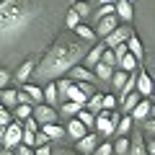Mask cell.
Returning <instances> with one entry per match:
<instances>
[{
    "label": "cell",
    "instance_id": "db71d44e",
    "mask_svg": "<svg viewBox=\"0 0 155 155\" xmlns=\"http://www.w3.org/2000/svg\"><path fill=\"white\" fill-rule=\"evenodd\" d=\"M153 65H155V57H153Z\"/></svg>",
    "mask_w": 155,
    "mask_h": 155
},
{
    "label": "cell",
    "instance_id": "c3c4849f",
    "mask_svg": "<svg viewBox=\"0 0 155 155\" xmlns=\"http://www.w3.org/2000/svg\"><path fill=\"white\" fill-rule=\"evenodd\" d=\"M145 129H147V132H153V134H155V119H147V122H145Z\"/></svg>",
    "mask_w": 155,
    "mask_h": 155
},
{
    "label": "cell",
    "instance_id": "d590c367",
    "mask_svg": "<svg viewBox=\"0 0 155 155\" xmlns=\"http://www.w3.org/2000/svg\"><path fill=\"white\" fill-rule=\"evenodd\" d=\"M72 8H75V11L80 13V18H88L91 13H93V11H91V3H88V0H78V3H75Z\"/></svg>",
    "mask_w": 155,
    "mask_h": 155
},
{
    "label": "cell",
    "instance_id": "83f0119b",
    "mask_svg": "<svg viewBox=\"0 0 155 155\" xmlns=\"http://www.w3.org/2000/svg\"><path fill=\"white\" fill-rule=\"evenodd\" d=\"M93 16H96V21H101V18H106V16H116V3H106V5H101Z\"/></svg>",
    "mask_w": 155,
    "mask_h": 155
},
{
    "label": "cell",
    "instance_id": "11a10c76",
    "mask_svg": "<svg viewBox=\"0 0 155 155\" xmlns=\"http://www.w3.org/2000/svg\"><path fill=\"white\" fill-rule=\"evenodd\" d=\"M72 3H75V0H72Z\"/></svg>",
    "mask_w": 155,
    "mask_h": 155
},
{
    "label": "cell",
    "instance_id": "8d00e7d4",
    "mask_svg": "<svg viewBox=\"0 0 155 155\" xmlns=\"http://www.w3.org/2000/svg\"><path fill=\"white\" fill-rule=\"evenodd\" d=\"M101 62H106L109 67H116V65H119V57H116L114 49H106V52H104V60H101Z\"/></svg>",
    "mask_w": 155,
    "mask_h": 155
},
{
    "label": "cell",
    "instance_id": "681fc988",
    "mask_svg": "<svg viewBox=\"0 0 155 155\" xmlns=\"http://www.w3.org/2000/svg\"><path fill=\"white\" fill-rule=\"evenodd\" d=\"M147 153L155 155V140H150V142H147Z\"/></svg>",
    "mask_w": 155,
    "mask_h": 155
},
{
    "label": "cell",
    "instance_id": "44dd1931",
    "mask_svg": "<svg viewBox=\"0 0 155 155\" xmlns=\"http://www.w3.org/2000/svg\"><path fill=\"white\" fill-rule=\"evenodd\" d=\"M140 101H142V93H140V91H134V93H129L127 98L122 101V106H124L122 111H127V114H132V111H134V109L140 106Z\"/></svg>",
    "mask_w": 155,
    "mask_h": 155
},
{
    "label": "cell",
    "instance_id": "ac0fdd59",
    "mask_svg": "<svg viewBox=\"0 0 155 155\" xmlns=\"http://www.w3.org/2000/svg\"><path fill=\"white\" fill-rule=\"evenodd\" d=\"M31 72H36V65H34V60H26V62H21V67L16 70V80H28L31 78Z\"/></svg>",
    "mask_w": 155,
    "mask_h": 155
},
{
    "label": "cell",
    "instance_id": "e0dca14e",
    "mask_svg": "<svg viewBox=\"0 0 155 155\" xmlns=\"http://www.w3.org/2000/svg\"><path fill=\"white\" fill-rule=\"evenodd\" d=\"M41 132H44L49 140H62V137L67 134V127H60V124L54 122V124H44V127H41Z\"/></svg>",
    "mask_w": 155,
    "mask_h": 155
},
{
    "label": "cell",
    "instance_id": "7402d4cb",
    "mask_svg": "<svg viewBox=\"0 0 155 155\" xmlns=\"http://www.w3.org/2000/svg\"><path fill=\"white\" fill-rule=\"evenodd\" d=\"M67 101H75V104H80V106H88V96L80 91V85H78V83H72L70 93H67Z\"/></svg>",
    "mask_w": 155,
    "mask_h": 155
},
{
    "label": "cell",
    "instance_id": "ab89813d",
    "mask_svg": "<svg viewBox=\"0 0 155 155\" xmlns=\"http://www.w3.org/2000/svg\"><path fill=\"white\" fill-rule=\"evenodd\" d=\"M44 145H49V137H47L44 132H36V145H34V147H44Z\"/></svg>",
    "mask_w": 155,
    "mask_h": 155
},
{
    "label": "cell",
    "instance_id": "ba28073f",
    "mask_svg": "<svg viewBox=\"0 0 155 155\" xmlns=\"http://www.w3.org/2000/svg\"><path fill=\"white\" fill-rule=\"evenodd\" d=\"M98 134L96 132H91L88 137H83V140H78V153L80 155H93L96 150H98Z\"/></svg>",
    "mask_w": 155,
    "mask_h": 155
},
{
    "label": "cell",
    "instance_id": "9c48e42d",
    "mask_svg": "<svg viewBox=\"0 0 155 155\" xmlns=\"http://www.w3.org/2000/svg\"><path fill=\"white\" fill-rule=\"evenodd\" d=\"M67 134H70V137L78 142V140L88 137V134H91V129H88V127H85V124H83V122H80V119L75 116V119H70V124H67Z\"/></svg>",
    "mask_w": 155,
    "mask_h": 155
},
{
    "label": "cell",
    "instance_id": "9f6ffc18",
    "mask_svg": "<svg viewBox=\"0 0 155 155\" xmlns=\"http://www.w3.org/2000/svg\"><path fill=\"white\" fill-rule=\"evenodd\" d=\"M75 3H78V0H75Z\"/></svg>",
    "mask_w": 155,
    "mask_h": 155
},
{
    "label": "cell",
    "instance_id": "8992f818",
    "mask_svg": "<svg viewBox=\"0 0 155 155\" xmlns=\"http://www.w3.org/2000/svg\"><path fill=\"white\" fill-rule=\"evenodd\" d=\"M116 23H119V16H106V18H101V21H96V26H93L96 36H109V34H114L116 28H119Z\"/></svg>",
    "mask_w": 155,
    "mask_h": 155
},
{
    "label": "cell",
    "instance_id": "ffe728a7",
    "mask_svg": "<svg viewBox=\"0 0 155 155\" xmlns=\"http://www.w3.org/2000/svg\"><path fill=\"white\" fill-rule=\"evenodd\" d=\"M44 98L49 106H57L60 104V88H57V83H47L44 85Z\"/></svg>",
    "mask_w": 155,
    "mask_h": 155
},
{
    "label": "cell",
    "instance_id": "7bdbcfd3",
    "mask_svg": "<svg viewBox=\"0 0 155 155\" xmlns=\"http://www.w3.org/2000/svg\"><path fill=\"white\" fill-rule=\"evenodd\" d=\"M34 153L36 155H54V150H52L49 145H44V147H34Z\"/></svg>",
    "mask_w": 155,
    "mask_h": 155
},
{
    "label": "cell",
    "instance_id": "f35d334b",
    "mask_svg": "<svg viewBox=\"0 0 155 155\" xmlns=\"http://www.w3.org/2000/svg\"><path fill=\"white\" fill-rule=\"evenodd\" d=\"M116 109V96H104V111H114Z\"/></svg>",
    "mask_w": 155,
    "mask_h": 155
},
{
    "label": "cell",
    "instance_id": "e575fe53",
    "mask_svg": "<svg viewBox=\"0 0 155 155\" xmlns=\"http://www.w3.org/2000/svg\"><path fill=\"white\" fill-rule=\"evenodd\" d=\"M129 129H132V116H124L122 122H119V127H116V134H119V137H127Z\"/></svg>",
    "mask_w": 155,
    "mask_h": 155
},
{
    "label": "cell",
    "instance_id": "7a4b0ae2",
    "mask_svg": "<svg viewBox=\"0 0 155 155\" xmlns=\"http://www.w3.org/2000/svg\"><path fill=\"white\" fill-rule=\"evenodd\" d=\"M34 13H36L34 0H3V5H0V23H3V41L5 44L13 39V34L18 36L31 23Z\"/></svg>",
    "mask_w": 155,
    "mask_h": 155
},
{
    "label": "cell",
    "instance_id": "484cf974",
    "mask_svg": "<svg viewBox=\"0 0 155 155\" xmlns=\"http://www.w3.org/2000/svg\"><path fill=\"white\" fill-rule=\"evenodd\" d=\"M129 150H132V142H129L127 137H116V142H114V155H129Z\"/></svg>",
    "mask_w": 155,
    "mask_h": 155
},
{
    "label": "cell",
    "instance_id": "277c9868",
    "mask_svg": "<svg viewBox=\"0 0 155 155\" xmlns=\"http://www.w3.org/2000/svg\"><path fill=\"white\" fill-rule=\"evenodd\" d=\"M34 119H36L41 127H44V124H54L57 122V109L49 106V104H41V106L34 109Z\"/></svg>",
    "mask_w": 155,
    "mask_h": 155
},
{
    "label": "cell",
    "instance_id": "d6986e66",
    "mask_svg": "<svg viewBox=\"0 0 155 155\" xmlns=\"http://www.w3.org/2000/svg\"><path fill=\"white\" fill-rule=\"evenodd\" d=\"M127 47H129V54H134L140 62L145 60V47H142V41H140V36H134V34H132V39L127 41Z\"/></svg>",
    "mask_w": 155,
    "mask_h": 155
},
{
    "label": "cell",
    "instance_id": "d6a6232c",
    "mask_svg": "<svg viewBox=\"0 0 155 155\" xmlns=\"http://www.w3.org/2000/svg\"><path fill=\"white\" fill-rule=\"evenodd\" d=\"M65 23H67V26L72 28V31H75V28L80 26V23H83V18H80V13H78L75 8H70V13H67V18H65Z\"/></svg>",
    "mask_w": 155,
    "mask_h": 155
},
{
    "label": "cell",
    "instance_id": "60d3db41",
    "mask_svg": "<svg viewBox=\"0 0 155 155\" xmlns=\"http://www.w3.org/2000/svg\"><path fill=\"white\" fill-rule=\"evenodd\" d=\"M23 127H26V129H31V132H41V129H39V122H36V119H34V116H31V119H26V122H23Z\"/></svg>",
    "mask_w": 155,
    "mask_h": 155
},
{
    "label": "cell",
    "instance_id": "ee69618b",
    "mask_svg": "<svg viewBox=\"0 0 155 155\" xmlns=\"http://www.w3.org/2000/svg\"><path fill=\"white\" fill-rule=\"evenodd\" d=\"M109 119H111V122L116 124V127H119V122H122L124 116H122V111H109Z\"/></svg>",
    "mask_w": 155,
    "mask_h": 155
},
{
    "label": "cell",
    "instance_id": "1f68e13d",
    "mask_svg": "<svg viewBox=\"0 0 155 155\" xmlns=\"http://www.w3.org/2000/svg\"><path fill=\"white\" fill-rule=\"evenodd\" d=\"M75 34L83 39V41H93V39H96V31H93L91 26H85V23H80V26L75 28Z\"/></svg>",
    "mask_w": 155,
    "mask_h": 155
},
{
    "label": "cell",
    "instance_id": "5b68a950",
    "mask_svg": "<svg viewBox=\"0 0 155 155\" xmlns=\"http://www.w3.org/2000/svg\"><path fill=\"white\" fill-rule=\"evenodd\" d=\"M129 39H132V31H129V26H119L114 34H109V36H106V47H109V49H116L119 44H127Z\"/></svg>",
    "mask_w": 155,
    "mask_h": 155
},
{
    "label": "cell",
    "instance_id": "f6af8a7d",
    "mask_svg": "<svg viewBox=\"0 0 155 155\" xmlns=\"http://www.w3.org/2000/svg\"><path fill=\"white\" fill-rule=\"evenodd\" d=\"M18 155H36V153H34V147H28V145H18Z\"/></svg>",
    "mask_w": 155,
    "mask_h": 155
},
{
    "label": "cell",
    "instance_id": "5bb4252c",
    "mask_svg": "<svg viewBox=\"0 0 155 155\" xmlns=\"http://www.w3.org/2000/svg\"><path fill=\"white\" fill-rule=\"evenodd\" d=\"M150 116H153V104H150L147 98L140 101V106L132 111V119H137V122H147Z\"/></svg>",
    "mask_w": 155,
    "mask_h": 155
},
{
    "label": "cell",
    "instance_id": "74e56055",
    "mask_svg": "<svg viewBox=\"0 0 155 155\" xmlns=\"http://www.w3.org/2000/svg\"><path fill=\"white\" fill-rule=\"evenodd\" d=\"M93 155H114V145H111V142H101L98 150H96Z\"/></svg>",
    "mask_w": 155,
    "mask_h": 155
},
{
    "label": "cell",
    "instance_id": "f5cc1de1",
    "mask_svg": "<svg viewBox=\"0 0 155 155\" xmlns=\"http://www.w3.org/2000/svg\"><path fill=\"white\" fill-rule=\"evenodd\" d=\"M127 3H132V5H134V0H127Z\"/></svg>",
    "mask_w": 155,
    "mask_h": 155
},
{
    "label": "cell",
    "instance_id": "7dc6e473",
    "mask_svg": "<svg viewBox=\"0 0 155 155\" xmlns=\"http://www.w3.org/2000/svg\"><path fill=\"white\" fill-rule=\"evenodd\" d=\"M18 101H21V104H31V106H34V101H31V96H28L26 91H21V96H18Z\"/></svg>",
    "mask_w": 155,
    "mask_h": 155
},
{
    "label": "cell",
    "instance_id": "4fadbf2b",
    "mask_svg": "<svg viewBox=\"0 0 155 155\" xmlns=\"http://www.w3.org/2000/svg\"><path fill=\"white\" fill-rule=\"evenodd\" d=\"M109 49L106 44H96V47H91V52H88V57H85V67L88 70H93L96 65H98L101 60H104V52Z\"/></svg>",
    "mask_w": 155,
    "mask_h": 155
},
{
    "label": "cell",
    "instance_id": "6da1fadb",
    "mask_svg": "<svg viewBox=\"0 0 155 155\" xmlns=\"http://www.w3.org/2000/svg\"><path fill=\"white\" fill-rule=\"evenodd\" d=\"M88 52H91L88 44L78 41V39H70V36H60L52 44V49L44 54L41 65L36 67V83H54V80H60L80 60H85Z\"/></svg>",
    "mask_w": 155,
    "mask_h": 155
},
{
    "label": "cell",
    "instance_id": "8fae6325",
    "mask_svg": "<svg viewBox=\"0 0 155 155\" xmlns=\"http://www.w3.org/2000/svg\"><path fill=\"white\" fill-rule=\"evenodd\" d=\"M70 78L75 80V83H93L96 85V72L93 70H88V67H72L70 70Z\"/></svg>",
    "mask_w": 155,
    "mask_h": 155
},
{
    "label": "cell",
    "instance_id": "4316f807",
    "mask_svg": "<svg viewBox=\"0 0 155 155\" xmlns=\"http://www.w3.org/2000/svg\"><path fill=\"white\" fill-rule=\"evenodd\" d=\"M140 65V60L134 54H127V57H122V62H119V70H124V72H129V75H132V70L134 67Z\"/></svg>",
    "mask_w": 155,
    "mask_h": 155
},
{
    "label": "cell",
    "instance_id": "f546056e",
    "mask_svg": "<svg viewBox=\"0 0 155 155\" xmlns=\"http://www.w3.org/2000/svg\"><path fill=\"white\" fill-rule=\"evenodd\" d=\"M129 155H150L147 153V142H142V137H134V142H132V150H129Z\"/></svg>",
    "mask_w": 155,
    "mask_h": 155
},
{
    "label": "cell",
    "instance_id": "816d5d0a",
    "mask_svg": "<svg viewBox=\"0 0 155 155\" xmlns=\"http://www.w3.org/2000/svg\"><path fill=\"white\" fill-rule=\"evenodd\" d=\"M3 155H13V150H3Z\"/></svg>",
    "mask_w": 155,
    "mask_h": 155
},
{
    "label": "cell",
    "instance_id": "b9f144b4",
    "mask_svg": "<svg viewBox=\"0 0 155 155\" xmlns=\"http://www.w3.org/2000/svg\"><path fill=\"white\" fill-rule=\"evenodd\" d=\"M8 83H11V72H8V70H0V85L8 88Z\"/></svg>",
    "mask_w": 155,
    "mask_h": 155
},
{
    "label": "cell",
    "instance_id": "f1b7e54d",
    "mask_svg": "<svg viewBox=\"0 0 155 155\" xmlns=\"http://www.w3.org/2000/svg\"><path fill=\"white\" fill-rule=\"evenodd\" d=\"M88 111H93L96 116H98V111H104V96L101 93H96L93 98H88V106H85Z\"/></svg>",
    "mask_w": 155,
    "mask_h": 155
},
{
    "label": "cell",
    "instance_id": "52a82bcc",
    "mask_svg": "<svg viewBox=\"0 0 155 155\" xmlns=\"http://www.w3.org/2000/svg\"><path fill=\"white\" fill-rule=\"evenodd\" d=\"M96 129H98L101 137H111V134L116 132V124L109 119V111H104V114L96 116Z\"/></svg>",
    "mask_w": 155,
    "mask_h": 155
},
{
    "label": "cell",
    "instance_id": "d4e9b609",
    "mask_svg": "<svg viewBox=\"0 0 155 155\" xmlns=\"http://www.w3.org/2000/svg\"><path fill=\"white\" fill-rule=\"evenodd\" d=\"M93 72H96V75L101 78V80H111L116 70H114V67H109V65H106V62H98V65L93 67Z\"/></svg>",
    "mask_w": 155,
    "mask_h": 155
},
{
    "label": "cell",
    "instance_id": "bcb514c9",
    "mask_svg": "<svg viewBox=\"0 0 155 155\" xmlns=\"http://www.w3.org/2000/svg\"><path fill=\"white\" fill-rule=\"evenodd\" d=\"M54 155H80V153H75L72 147H57V150H54Z\"/></svg>",
    "mask_w": 155,
    "mask_h": 155
},
{
    "label": "cell",
    "instance_id": "2e32d148",
    "mask_svg": "<svg viewBox=\"0 0 155 155\" xmlns=\"http://www.w3.org/2000/svg\"><path fill=\"white\" fill-rule=\"evenodd\" d=\"M116 16L122 18V21H132L134 18V11H132V3H127V0H116Z\"/></svg>",
    "mask_w": 155,
    "mask_h": 155
},
{
    "label": "cell",
    "instance_id": "603a6c76",
    "mask_svg": "<svg viewBox=\"0 0 155 155\" xmlns=\"http://www.w3.org/2000/svg\"><path fill=\"white\" fill-rule=\"evenodd\" d=\"M83 109H85V106L75 104V101H65V104L60 106V111H62V114H65V116H70V119H75V116L80 114V111H83Z\"/></svg>",
    "mask_w": 155,
    "mask_h": 155
},
{
    "label": "cell",
    "instance_id": "7c38bea8",
    "mask_svg": "<svg viewBox=\"0 0 155 155\" xmlns=\"http://www.w3.org/2000/svg\"><path fill=\"white\" fill-rule=\"evenodd\" d=\"M18 96H21V91L18 88H3V93H0V101H3V106L11 111H16V106L21 104L18 101Z\"/></svg>",
    "mask_w": 155,
    "mask_h": 155
},
{
    "label": "cell",
    "instance_id": "9a60e30c",
    "mask_svg": "<svg viewBox=\"0 0 155 155\" xmlns=\"http://www.w3.org/2000/svg\"><path fill=\"white\" fill-rule=\"evenodd\" d=\"M23 91H26V93L31 96V101H34L36 106L47 104V98H44V88H39L36 83H28V85H23Z\"/></svg>",
    "mask_w": 155,
    "mask_h": 155
},
{
    "label": "cell",
    "instance_id": "3957f363",
    "mask_svg": "<svg viewBox=\"0 0 155 155\" xmlns=\"http://www.w3.org/2000/svg\"><path fill=\"white\" fill-rule=\"evenodd\" d=\"M23 134H26V127H23V122L16 119L8 129H3V150H11V147L23 145Z\"/></svg>",
    "mask_w": 155,
    "mask_h": 155
},
{
    "label": "cell",
    "instance_id": "f907efd6",
    "mask_svg": "<svg viewBox=\"0 0 155 155\" xmlns=\"http://www.w3.org/2000/svg\"><path fill=\"white\" fill-rule=\"evenodd\" d=\"M98 3H101V5H106V3H116V0H98Z\"/></svg>",
    "mask_w": 155,
    "mask_h": 155
},
{
    "label": "cell",
    "instance_id": "836d02e7",
    "mask_svg": "<svg viewBox=\"0 0 155 155\" xmlns=\"http://www.w3.org/2000/svg\"><path fill=\"white\" fill-rule=\"evenodd\" d=\"M13 116H16V114H13L11 109H3V111H0V127H3V129H8L13 122H16Z\"/></svg>",
    "mask_w": 155,
    "mask_h": 155
},
{
    "label": "cell",
    "instance_id": "30bf717a",
    "mask_svg": "<svg viewBox=\"0 0 155 155\" xmlns=\"http://www.w3.org/2000/svg\"><path fill=\"white\" fill-rule=\"evenodd\" d=\"M137 91L142 93V98H147V96L155 91V80L150 78V72L140 70V75H137Z\"/></svg>",
    "mask_w": 155,
    "mask_h": 155
},
{
    "label": "cell",
    "instance_id": "4dcf8cb0",
    "mask_svg": "<svg viewBox=\"0 0 155 155\" xmlns=\"http://www.w3.org/2000/svg\"><path fill=\"white\" fill-rule=\"evenodd\" d=\"M78 119H80V122H83V124H85L88 129H96V114H93V111L83 109L80 114H78Z\"/></svg>",
    "mask_w": 155,
    "mask_h": 155
},
{
    "label": "cell",
    "instance_id": "cb8c5ba5",
    "mask_svg": "<svg viewBox=\"0 0 155 155\" xmlns=\"http://www.w3.org/2000/svg\"><path fill=\"white\" fill-rule=\"evenodd\" d=\"M111 83H114V88L119 91V93H122V91H124V85L129 83V72H124V70H116V72H114V78H111Z\"/></svg>",
    "mask_w": 155,
    "mask_h": 155
}]
</instances>
